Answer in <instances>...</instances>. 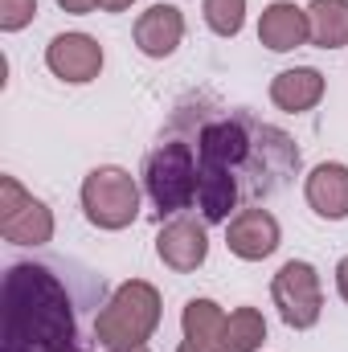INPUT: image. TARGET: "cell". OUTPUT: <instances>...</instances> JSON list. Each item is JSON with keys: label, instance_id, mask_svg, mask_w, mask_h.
<instances>
[{"label": "cell", "instance_id": "44dd1931", "mask_svg": "<svg viewBox=\"0 0 348 352\" xmlns=\"http://www.w3.org/2000/svg\"><path fill=\"white\" fill-rule=\"evenodd\" d=\"M336 291H340V299L348 303V258H340V266H336Z\"/></svg>", "mask_w": 348, "mask_h": 352}, {"label": "cell", "instance_id": "7402d4cb", "mask_svg": "<svg viewBox=\"0 0 348 352\" xmlns=\"http://www.w3.org/2000/svg\"><path fill=\"white\" fill-rule=\"evenodd\" d=\"M135 0H98V8L102 12H123V8H131Z\"/></svg>", "mask_w": 348, "mask_h": 352}, {"label": "cell", "instance_id": "7a4b0ae2", "mask_svg": "<svg viewBox=\"0 0 348 352\" xmlns=\"http://www.w3.org/2000/svg\"><path fill=\"white\" fill-rule=\"evenodd\" d=\"M102 274L66 263H12L0 287V352H90L87 311L102 303Z\"/></svg>", "mask_w": 348, "mask_h": 352}, {"label": "cell", "instance_id": "4fadbf2b", "mask_svg": "<svg viewBox=\"0 0 348 352\" xmlns=\"http://www.w3.org/2000/svg\"><path fill=\"white\" fill-rule=\"evenodd\" d=\"M180 37H184V16H180L176 4H152L135 21V45L148 58H168V54H176Z\"/></svg>", "mask_w": 348, "mask_h": 352}, {"label": "cell", "instance_id": "ba28073f", "mask_svg": "<svg viewBox=\"0 0 348 352\" xmlns=\"http://www.w3.org/2000/svg\"><path fill=\"white\" fill-rule=\"evenodd\" d=\"M283 234H279V221L270 209H259V205H246L238 209L230 221H226V246L230 254H238L242 263H262L279 250Z\"/></svg>", "mask_w": 348, "mask_h": 352}, {"label": "cell", "instance_id": "277c9868", "mask_svg": "<svg viewBox=\"0 0 348 352\" xmlns=\"http://www.w3.org/2000/svg\"><path fill=\"white\" fill-rule=\"evenodd\" d=\"M144 188H148L160 221L193 209V201H197V148L188 140H164L144 160Z\"/></svg>", "mask_w": 348, "mask_h": 352}, {"label": "cell", "instance_id": "8fae6325", "mask_svg": "<svg viewBox=\"0 0 348 352\" xmlns=\"http://www.w3.org/2000/svg\"><path fill=\"white\" fill-rule=\"evenodd\" d=\"M259 41L274 54H291L303 41H312V25H307V8L291 4V0H274L262 8L259 21Z\"/></svg>", "mask_w": 348, "mask_h": 352}, {"label": "cell", "instance_id": "2e32d148", "mask_svg": "<svg viewBox=\"0 0 348 352\" xmlns=\"http://www.w3.org/2000/svg\"><path fill=\"white\" fill-rule=\"evenodd\" d=\"M307 25H312V45L320 50L348 45V0H312Z\"/></svg>", "mask_w": 348, "mask_h": 352}, {"label": "cell", "instance_id": "d6986e66", "mask_svg": "<svg viewBox=\"0 0 348 352\" xmlns=\"http://www.w3.org/2000/svg\"><path fill=\"white\" fill-rule=\"evenodd\" d=\"M37 16V0H0V29L17 33Z\"/></svg>", "mask_w": 348, "mask_h": 352}, {"label": "cell", "instance_id": "8992f818", "mask_svg": "<svg viewBox=\"0 0 348 352\" xmlns=\"http://www.w3.org/2000/svg\"><path fill=\"white\" fill-rule=\"evenodd\" d=\"M270 295H274V307L283 316L287 328L295 332H307L320 324V311H324V287H320V274L312 263H291L279 266V274L270 278Z\"/></svg>", "mask_w": 348, "mask_h": 352}, {"label": "cell", "instance_id": "30bf717a", "mask_svg": "<svg viewBox=\"0 0 348 352\" xmlns=\"http://www.w3.org/2000/svg\"><path fill=\"white\" fill-rule=\"evenodd\" d=\"M156 254L160 263L176 270V274H188L205 263L209 254V238H205V226L197 217H173L168 226H160L156 234Z\"/></svg>", "mask_w": 348, "mask_h": 352}, {"label": "cell", "instance_id": "7c38bea8", "mask_svg": "<svg viewBox=\"0 0 348 352\" xmlns=\"http://www.w3.org/2000/svg\"><path fill=\"white\" fill-rule=\"evenodd\" d=\"M180 328L184 340L176 352H226V311L213 299H188Z\"/></svg>", "mask_w": 348, "mask_h": 352}, {"label": "cell", "instance_id": "6da1fadb", "mask_svg": "<svg viewBox=\"0 0 348 352\" xmlns=\"http://www.w3.org/2000/svg\"><path fill=\"white\" fill-rule=\"evenodd\" d=\"M197 209L205 221H230L234 209L279 192L299 173V148L283 127L246 111L213 115L197 127Z\"/></svg>", "mask_w": 348, "mask_h": 352}, {"label": "cell", "instance_id": "52a82bcc", "mask_svg": "<svg viewBox=\"0 0 348 352\" xmlns=\"http://www.w3.org/2000/svg\"><path fill=\"white\" fill-rule=\"evenodd\" d=\"M0 234L12 246H45L54 238L50 205L25 192L17 176H0Z\"/></svg>", "mask_w": 348, "mask_h": 352}, {"label": "cell", "instance_id": "ffe728a7", "mask_svg": "<svg viewBox=\"0 0 348 352\" xmlns=\"http://www.w3.org/2000/svg\"><path fill=\"white\" fill-rule=\"evenodd\" d=\"M58 8H66V12H74V16H83V12H94V8H98V0H58Z\"/></svg>", "mask_w": 348, "mask_h": 352}, {"label": "cell", "instance_id": "9c48e42d", "mask_svg": "<svg viewBox=\"0 0 348 352\" xmlns=\"http://www.w3.org/2000/svg\"><path fill=\"white\" fill-rule=\"evenodd\" d=\"M45 66L62 82L83 87L90 78H98V70H102V45L87 33H58L45 50Z\"/></svg>", "mask_w": 348, "mask_h": 352}, {"label": "cell", "instance_id": "5b68a950", "mask_svg": "<svg viewBox=\"0 0 348 352\" xmlns=\"http://www.w3.org/2000/svg\"><path fill=\"white\" fill-rule=\"evenodd\" d=\"M83 209L98 230H127L140 217V184L127 168L102 164L83 180Z\"/></svg>", "mask_w": 348, "mask_h": 352}, {"label": "cell", "instance_id": "9a60e30c", "mask_svg": "<svg viewBox=\"0 0 348 352\" xmlns=\"http://www.w3.org/2000/svg\"><path fill=\"white\" fill-rule=\"evenodd\" d=\"M307 205L328 217L345 221L348 217V168L345 164H316L307 176Z\"/></svg>", "mask_w": 348, "mask_h": 352}, {"label": "cell", "instance_id": "5bb4252c", "mask_svg": "<svg viewBox=\"0 0 348 352\" xmlns=\"http://www.w3.org/2000/svg\"><path fill=\"white\" fill-rule=\"evenodd\" d=\"M324 98V74L316 66H295L270 78V102L287 115H303Z\"/></svg>", "mask_w": 348, "mask_h": 352}, {"label": "cell", "instance_id": "3957f363", "mask_svg": "<svg viewBox=\"0 0 348 352\" xmlns=\"http://www.w3.org/2000/svg\"><path fill=\"white\" fill-rule=\"evenodd\" d=\"M160 328V291L144 278L123 283L94 316V340L102 349H140Z\"/></svg>", "mask_w": 348, "mask_h": 352}, {"label": "cell", "instance_id": "e0dca14e", "mask_svg": "<svg viewBox=\"0 0 348 352\" xmlns=\"http://www.w3.org/2000/svg\"><path fill=\"white\" fill-rule=\"evenodd\" d=\"M266 340V320L254 307H238L226 316V352H254Z\"/></svg>", "mask_w": 348, "mask_h": 352}, {"label": "cell", "instance_id": "603a6c76", "mask_svg": "<svg viewBox=\"0 0 348 352\" xmlns=\"http://www.w3.org/2000/svg\"><path fill=\"white\" fill-rule=\"evenodd\" d=\"M111 352H148V344H140V349H111Z\"/></svg>", "mask_w": 348, "mask_h": 352}, {"label": "cell", "instance_id": "ac0fdd59", "mask_svg": "<svg viewBox=\"0 0 348 352\" xmlns=\"http://www.w3.org/2000/svg\"><path fill=\"white\" fill-rule=\"evenodd\" d=\"M201 12H205V25L217 37H238L242 21H246V0H205Z\"/></svg>", "mask_w": 348, "mask_h": 352}]
</instances>
